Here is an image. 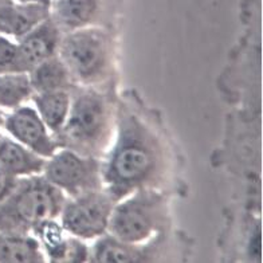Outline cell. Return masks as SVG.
Listing matches in <instances>:
<instances>
[{
	"label": "cell",
	"instance_id": "3",
	"mask_svg": "<svg viewBox=\"0 0 263 263\" xmlns=\"http://www.w3.org/2000/svg\"><path fill=\"white\" fill-rule=\"evenodd\" d=\"M67 197L43 175L17 179L0 203V234L30 235L36 226L59 218Z\"/></svg>",
	"mask_w": 263,
	"mask_h": 263
},
{
	"label": "cell",
	"instance_id": "19",
	"mask_svg": "<svg viewBox=\"0 0 263 263\" xmlns=\"http://www.w3.org/2000/svg\"><path fill=\"white\" fill-rule=\"evenodd\" d=\"M26 73L23 70L17 42L0 34V74Z\"/></svg>",
	"mask_w": 263,
	"mask_h": 263
},
{
	"label": "cell",
	"instance_id": "2",
	"mask_svg": "<svg viewBox=\"0 0 263 263\" xmlns=\"http://www.w3.org/2000/svg\"><path fill=\"white\" fill-rule=\"evenodd\" d=\"M116 113L106 94L93 89L81 91L71 100L63 128L55 136L59 148L101 160L115 137Z\"/></svg>",
	"mask_w": 263,
	"mask_h": 263
},
{
	"label": "cell",
	"instance_id": "18",
	"mask_svg": "<svg viewBox=\"0 0 263 263\" xmlns=\"http://www.w3.org/2000/svg\"><path fill=\"white\" fill-rule=\"evenodd\" d=\"M36 239L41 243V246L45 247L46 253L52 260H63L69 246V239L63 238L65 230L62 226L57 222L55 219H50L41 223L34 229Z\"/></svg>",
	"mask_w": 263,
	"mask_h": 263
},
{
	"label": "cell",
	"instance_id": "5",
	"mask_svg": "<svg viewBox=\"0 0 263 263\" xmlns=\"http://www.w3.org/2000/svg\"><path fill=\"white\" fill-rule=\"evenodd\" d=\"M165 200L152 188H142L118 200L113 207L107 232L121 242L141 246L165 223Z\"/></svg>",
	"mask_w": 263,
	"mask_h": 263
},
{
	"label": "cell",
	"instance_id": "1",
	"mask_svg": "<svg viewBox=\"0 0 263 263\" xmlns=\"http://www.w3.org/2000/svg\"><path fill=\"white\" fill-rule=\"evenodd\" d=\"M116 141L102 165L104 190L116 201L152 188L163 172L164 153L152 129L136 116H121Z\"/></svg>",
	"mask_w": 263,
	"mask_h": 263
},
{
	"label": "cell",
	"instance_id": "11",
	"mask_svg": "<svg viewBox=\"0 0 263 263\" xmlns=\"http://www.w3.org/2000/svg\"><path fill=\"white\" fill-rule=\"evenodd\" d=\"M46 159L26 148L10 136L0 135V168L11 176L21 177L42 175Z\"/></svg>",
	"mask_w": 263,
	"mask_h": 263
},
{
	"label": "cell",
	"instance_id": "12",
	"mask_svg": "<svg viewBox=\"0 0 263 263\" xmlns=\"http://www.w3.org/2000/svg\"><path fill=\"white\" fill-rule=\"evenodd\" d=\"M98 11V0H55L51 4L52 21L65 32L90 26Z\"/></svg>",
	"mask_w": 263,
	"mask_h": 263
},
{
	"label": "cell",
	"instance_id": "7",
	"mask_svg": "<svg viewBox=\"0 0 263 263\" xmlns=\"http://www.w3.org/2000/svg\"><path fill=\"white\" fill-rule=\"evenodd\" d=\"M117 201L105 190L66 199L59 214L61 226L73 238L93 240L107 232L109 219Z\"/></svg>",
	"mask_w": 263,
	"mask_h": 263
},
{
	"label": "cell",
	"instance_id": "10",
	"mask_svg": "<svg viewBox=\"0 0 263 263\" xmlns=\"http://www.w3.org/2000/svg\"><path fill=\"white\" fill-rule=\"evenodd\" d=\"M50 16V6L4 0L0 6V34L19 41Z\"/></svg>",
	"mask_w": 263,
	"mask_h": 263
},
{
	"label": "cell",
	"instance_id": "13",
	"mask_svg": "<svg viewBox=\"0 0 263 263\" xmlns=\"http://www.w3.org/2000/svg\"><path fill=\"white\" fill-rule=\"evenodd\" d=\"M35 110L49 128L57 136L63 128L71 105V94L69 90H52L45 93H34L31 97Z\"/></svg>",
	"mask_w": 263,
	"mask_h": 263
},
{
	"label": "cell",
	"instance_id": "14",
	"mask_svg": "<svg viewBox=\"0 0 263 263\" xmlns=\"http://www.w3.org/2000/svg\"><path fill=\"white\" fill-rule=\"evenodd\" d=\"M28 77H30V82H31L34 93L70 90L74 85L69 70L58 55L51 57V58L34 66L28 71Z\"/></svg>",
	"mask_w": 263,
	"mask_h": 263
},
{
	"label": "cell",
	"instance_id": "21",
	"mask_svg": "<svg viewBox=\"0 0 263 263\" xmlns=\"http://www.w3.org/2000/svg\"><path fill=\"white\" fill-rule=\"evenodd\" d=\"M17 3H38V4H45V6H50L51 7L52 0H14Z\"/></svg>",
	"mask_w": 263,
	"mask_h": 263
},
{
	"label": "cell",
	"instance_id": "17",
	"mask_svg": "<svg viewBox=\"0 0 263 263\" xmlns=\"http://www.w3.org/2000/svg\"><path fill=\"white\" fill-rule=\"evenodd\" d=\"M28 73L0 74V109L14 110L32 97Z\"/></svg>",
	"mask_w": 263,
	"mask_h": 263
},
{
	"label": "cell",
	"instance_id": "16",
	"mask_svg": "<svg viewBox=\"0 0 263 263\" xmlns=\"http://www.w3.org/2000/svg\"><path fill=\"white\" fill-rule=\"evenodd\" d=\"M89 253L93 262L100 263H122V262H139L142 260L144 253L140 246L121 242L115 236L105 234L100 238Z\"/></svg>",
	"mask_w": 263,
	"mask_h": 263
},
{
	"label": "cell",
	"instance_id": "6",
	"mask_svg": "<svg viewBox=\"0 0 263 263\" xmlns=\"http://www.w3.org/2000/svg\"><path fill=\"white\" fill-rule=\"evenodd\" d=\"M49 183L62 191L66 197L104 190L101 160L82 156L66 148H59L46 159L42 173Z\"/></svg>",
	"mask_w": 263,
	"mask_h": 263
},
{
	"label": "cell",
	"instance_id": "20",
	"mask_svg": "<svg viewBox=\"0 0 263 263\" xmlns=\"http://www.w3.org/2000/svg\"><path fill=\"white\" fill-rule=\"evenodd\" d=\"M16 181V177L11 176L10 173L0 168V203L11 194V191L14 190Z\"/></svg>",
	"mask_w": 263,
	"mask_h": 263
},
{
	"label": "cell",
	"instance_id": "8",
	"mask_svg": "<svg viewBox=\"0 0 263 263\" xmlns=\"http://www.w3.org/2000/svg\"><path fill=\"white\" fill-rule=\"evenodd\" d=\"M3 129L10 137L45 159H49L59 149L55 136L31 106L23 105L11 110L6 116Z\"/></svg>",
	"mask_w": 263,
	"mask_h": 263
},
{
	"label": "cell",
	"instance_id": "4",
	"mask_svg": "<svg viewBox=\"0 0 263 263\" xmlns=\"http://www.w3.org/2000/svg\"><path fill=\"white\" fill-rule=\"evenodd\" d=\"M58 57L69 70L74 83L91 86L109 76L113 61L110 35L97 27L66 32L61 39Z\"/></svg>",
	"mask_w": 263,
	"mask_h": 263
},
{
	"label": "cell",
	"instance_id": "15",
	"mask_svg": "<svg viewBox=\"0 0 263 263\" xmlns=\"http://www.w3.org/2000/svg\"><path fill=\"white\" fill-rule=\"evenodd\" d=\"M0 262L42 263L46 262V258L36 238L0 234Z\"/></svg>",
	"mask_w": 263,
	"mask_h": 263
},
{
	"label": "cell",
	"instance_id": "23",
	"mask_svg": "<svg viewBox=\"0 0 263 263\" xmlns=\"http://www.w3.org/2000/svg\"><path fill=\"white\" fill-rule=\"evenodd\" d=\"M3 3H4V0H0V6H2Z\"/></svg>",
	"mask_w": 263,
	"mask_h": 263
},
{
	"label": "cell",
	"instance_id": "9",
	"mask_svg": "<svg viewBox=\"0 0 263 263\" xmlns=\"http://www.w3.org/2000/svg\"><path fill=\"white\" fill-rule=\"evenodd\" d=\"M62 31L59 30L52 17L42 22L38 27L17 41L19 54L23 70L28 73L38 63L58 55Z\"/></svg>",
	"mask_w": 263,
	"mask_h": 263
},
{
	"label": "cell",
	"instance_id": "22",
	"mask_svg": "<svg viewBox=\"0 0 263 263\" xmlns=\"http://www.w3.org/2000/svg\"><path fill=\"white\" fill-rule=\"evenodd\" d=\"M4 121H6V115H4L3 109H0V132L3 129ZM0 135H2V133H0Z\"/></svg>",
	"mask_w": 263,
	"mask_h": 263
}]
</instances>
